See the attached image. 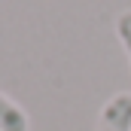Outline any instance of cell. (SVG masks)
Instances as JSON below:
<instances>
[{
    "instance_id": "3957f363",
    "label": "cell",
    "mask_w": 131,
    "mask_h": 131,
    "mask_svg": "<svg viewBox=\"0 0 131 131\" xmlns=\"http://www.w3.org/2000/svg\"><path fill=\"white\" fill-rule=\"evenodd\" d=\"M116 37H119V43L125 46V52H128V58H131V9H125V12L116 15Z\"/></svg>"
},
{
    "instance_id": "6da1fadb",
    "label": "cell",
    "mask_w": 131,
    "mask_h": 131,
    "mask_svg": "<svg viewBox=\"0 0 131 131\" xmlns=\"http://www.w3.org/2000/svg\"><path fill=\"white\" fill-rule=\"evenodd\" d=\"M98 131H131V92H119L104 104Z\"/></svg>"
},
{
    "instance_id": "7a4b0ae2",
    "label": "cell",
    "mask_w": 131,
    "mask_h": 131,
    "mask_svg": "<svg viewBox=\"0 0 131 131\" xmlns=\"http://www.w3.org/2000/svg\"><path fill=\"white\" fill-rule=\"evenodd\" d=\"M0 131H28V113L0 92Z\"/></svg>"
}]
</instances>
